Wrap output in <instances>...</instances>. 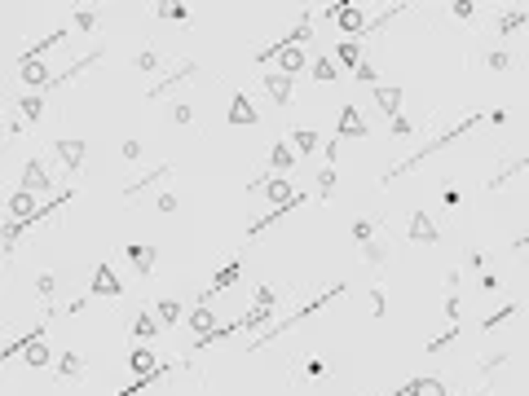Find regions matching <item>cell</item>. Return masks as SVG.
<instances>
[{
  "instance_id": "9a60e30c",
  "label": "cell",
  "mask_w": 529,
  "mask_h": 396,
  "mask_svg": "<svg viewBox=\"0 0 529 396\" xmlns=\"http://www.w3.org/2000/svg\"><path fill=\"white\" fill-rule=\"evenodd\" d=\"M269 172H273V176H278V172H291V150H287L283 141L269 150Z\"/></svg>"
},
{
  "instance_id": "5bb4252c",
  "label": "cell",
  "mask_w": 529,
  "mask_h": 396,
  "mask_svg": "<svg viewBox=\"0 0 529 396\" xmlns=\"http://www.w3.org/2000/svg\"><path fill=\"white\" fill-rule=\"evenodd\" d=\"M336 58H340L348 71H358V66H362V62H358V58H362V44H358V40H344V44L336 49Z\"/></svg>"
},
{
  "instance_id": "8992f818",
  "label": "cell",
  "mask_w": 529,
  "mask_h": 396,
  "mask_svg": "<svg viewBox=\"0 0 529 396\" xmlns=\"http://www.w3.org/2000/svg\"><path fill=\"white\" fill-rule=\"evenodd\" d=\"M22 190H27V194H44V190H49V176H44V163H40V158H31V163H27Z\"/></svg>"
},
{
  "instance_id": "9c48e42d",
  "label": "cell",
  "mask_w": 529,
  "mask_h": 396,
  "mask_svg": "<svg viewBox=\"0 0 529 396\" xmlns=\"http://www.w3.org/2000/svg\"><path fill=\"white\" fill-rule=\"evenodd\" d=\"M375 106H380L384 115H397V106H401V88H397V84H393V88L380 84V88H375Z\"/></svg>"
},
{
  "instance_id": "d4e9b609",
  "label": "cell",
  "mask_w": 529,
  "mask_h": 396,
  "mask_svg": "<svg viewBox=\"0 0 529 396\" xmlns=\"http://www.w3.org/2000/svg\"><path fill=\"white\" fill-rule=\"evenodd\" d=\"M155 330H159V326H155V322H150V317H146V313H141V317H137V322H133V335H137V339H150V335H155Z\"/></svg>"
},
{
  "instance_id": "f546056e",
  "label": "cell",
  "mask_w": 529,
  "mask_h": 396,
  "mask_svg": "<svg viewBox=\"0 0 529 396\" xmlns=\"http://www.w3.org/2000/svg\"><path fill=\"white\" fill-rule=\"evenodd\" d=\"M490 66L494 71H512V53H490Z\"/></svg>"
},
{
  "instance_id": "cb8c5ba5",
  "label": "cell",
  "mask_w": 529,
  "mask_h": 396,
  "mask_svg": "<svg viewBox=\"0 0 529 396\" xmlns=\"http://www.w3.org/2000/svg\"><path fill=\"white\" fill-rule=\"evenodd\" d=\"M190 322H194L198 330H208V326L216 322V313H208V304H198V308H194V317H190Z\"/></svg>"
},
{
  "instance_id": "ffe728a7",
  "label": "cell",
  "mask_w": 529,
  "mask_h": 396,
  "mask_svg": "<svg viewBox=\"0 0 529 396\" xmlns=\"http://www.w3.org/2000/svg\"><path fill=\"white\" fill-rule=\"evenodd\" d=\"M520 313V304H508V308H503V313H494V317H485V322H481V330H494V326H503V322H508V317H516Z\"/></svg>"
},
{
  "instance_id": "603a6c76",
  "label": "cell",
  "mask_w": 529,
  "mask_h": 396,
  "mask_svg": "<svg viewBox=\"0 0 529 396\" xmlns=\"http://www.w3.org/2000/svg\"><path fill=\"white\" fill-rule=\"evenodd\" d=\"M75 26H80V31H93V26H97V9H75Z\"/></svg>"
},
{
  "instance_id": "484cf974",
  "label": "cell",
  "mask_w": 529,
  "mask_h": 396,
  "mask_svg": "<svg viewBox=\"0 0 529 396\" xmlns=\"http://www.w3.org/2000/svg\"><path fill=\"white\" fill-rule=\"evenodd\" d=\"M133 370H137V375L146 379V375H155V370H150V352L141 348V352H133Z\"/></svg>"
},
{
  "instance_id": "ac0fdd59",
  "label": "cell",
  "mask_w": 529,
  "mask_h": 396,
  "mask_svg": "<svg viewBox=\"0 0 529 396\" xmlns=\"http://www.w3.org/2000/svg\"><path fill=\"white\" fill-rule=\"evenodd\" d=\"M159 322L176 326V322H181V304H176V300H159Z\"/></svg>"
},
{
  "instance_id": "6da1fadb",
  "label": "cell",
  "mask_w": 529,
  "mask_h": 396,
  "mask_svg": "<svg viewBox=\"0 0 529 396\" xmlns=\"http://www.w3.org/2000/svg\"><path fill=\"white\" fill-rule=\"evenodd\" d=\"M340 290H344V282H340V286H331V290H326V295H318V300H309V304H305V308H300V313H291V317H283V322H278V326H269V330H265V335H261L256 343H251V348H265V343H269V339H278V335H283V330H291L296 322H305V317H313V313H322L326 304H331V300L340 295Z\"/></svg>"
},
{
  "instance_id": "f1b7e54d",
  "label": "cell",
  "mask_w": 529,
  "mask_h": 396,
  "mask_svg": "<svg viewBox=\"0 0 529 396\" xmlns=\"http://www.w3.org/2000/svg\"><path fill=\"white\" fill-rule=\"evenodd\" d=\"M384 308H388V304H384V290L375 286V290H371V313H375V317H384Z\"/></svg>"
},
{
  "instance_id": "83f0119b",
  "label": "cell",
  "mask_w": 529,
  "mask_h": 396,
  "mask_svg": "<svg viewBox=\"0 0 529 396\" xmlns=\"http://www.w3.org/2000/svg\"><path fill=\"white\" fill-rule=\"evenodd\" d=\"M22 79H27V84H44V66H22ZM49 84H54V79H49Z\"/></svg>"
},
{
  "instance_id": "3957f363",
  "label": "cell",
  "mask_w": 529,
  "mask_h": 396,
  "mask_svg": "<svg viewBox=\"0 0 529 396\" xmlns=\"http://www.w3.org/2000/svg\"><path fill=\"white\" fill-rule=\"evenodd\" d=\"M336 137L340 141L344 137H366V123H362V115L353 111V106H344V111H340V132H336Z\"/></svg>"
},
{
  "instance_id": "4fadbf2b",
  "label": "cell",
  "mask_w": 529,
  "mask_h": 396,
  "mask_svg": "<svg viewBox=\"0 0 529 396\" xmlns=\"http://www.w3.org/2000/svg\"><path fill=\"white\" fill-rule=\"evenodd\" d=\"M525 22H529V9H512V14H503V18H498L494 31H498V36H512L516 26H525Z\"/></svg>"
},
{
  "instance_id": "5b68a950",
  "label": "cell",
  "mask_w": 529,
  "mask_h": 396,
  "mask_svg": "<svg viewBox=\"0 0 529 396\" xmlns=\"http://www.w3.org/2000/svg\"><path fill=\"white\" fill-rule=\"evenodd\" d=\"M265 88L273 93V101L287 106L291 101V75H278V71H265Z\"/></svg>"
},
{
  "instance_id": "30bf717a",
  "label": "cell",
  "mask_w": 529,
  "mask_h": 396,
  "mask_svg": "<svg viewBox=\"0 0 529 396\" xmlns=\"http://www.w3.org/2000/svg\"><path fill=\"white\" fill-rule=\"evenodd\" d=\"M58 154H62V163L71 172H80V158H84V141L75 137V141H58Z\"/></svg>"
},
{
  "instance_id": "4dcf8cb0",
  "label": "cell",
  "mask_w": 529,
  "mask_h": 396,
  "mask_svg": "<svg viewBox=\"0 0 529 396\" xmlns=\"http://www.w3.org/2000/svg\"><path fill=\"white\" fill-rule=\"evenodd\" d=\"M172 119H176V123H190V119H194V111H190L186 101H176V106H172Z\"/></svg>"
},
{
  "instance_id": "44dd1931",
  "label": "cell",
  "mask_w": 529,
  "mask_h": 396,
  "mask_svg": "<svg viewBox=\"0 0 529 396\" xmlns=\"http://www.w3.org/2000/svg\"><path fill=\"white\" fill-rule=\"evenodd\" d=\"M309 66H313V75H318V79H326V84H331V79L340 75V71L331 66V58H318V62H309Z\"/></svg>"
},
{
  "instance_id": "e0dca14e",
  "label": "cell",
  "mask_w": 529,
  "mask_h": 396,
  "mask_svg": "<svg viewBox=\"0 0 529 396\" xmlns=\"http://www.w3.org/2000/svg\"><path fill=\"white\" fill-rule=\"evenodd\" d=\"M129 260L137 264L141 273H150V264H155V247H150V243H141V247H129Z\"/></svg>"
},
{
  "instance_id": "7402d4cb",
  "label": "cell",
  "mask_w": 529,
  "mask_h": 396,
  "mask_svg": "<svg viewBox=\"0 0 529 396\" xmlns=\"http://www.w3.org/2000/svg\"><path fill=\"white\" fill-rule=\"evenodd\" d=\"M291 137H296V146H300V150H305V154H309V150H318V132H309V128H300V132H291Z\"/></svg>"
},
{
  "instance_id": "7a4b0ae2",
  "label": "cell",
  "mask_w": 529,
  "mask_h": 396,
  "mask_svg": "<svg viewBox=\"0 0 529 396\" xmlns=\"http://www.w3.org/2000/svg\"><path fill=\"white\" fill-rule=\"evenodd\" d=\"M190 75H198V66H194V62H181V71H172V75L163 79V84H155V88H150V101H159L163 93H172V88L181 84V79H190Z\"/></svg>"
},
{
  "instance_id": "1f68e13d",
  "label": "cell",
  "mask_w": 529,
  "mask_h": 396,
  "mask_svg": "<svg viewBox=\"0 0 529 396\" xmlns=\"http://www.w3.org/2000/svg\"><path fill=\"white\" fill-rule=\"evenodd\" d=\"M137 66H141V71H159V53H141Z\"/></svg>"
},
{
  "instance_id": "277c9868",
  "label": "cell",
  "mask_w": 529,
  "mask_h": 396,
  "mask_svg": "<svg viewBox=\"0 0 529 396\" xmlns=\"http://www.w3.org/2000/svg\"><path fill=\"white\" fill-rule=\"evenodd\" d=\"M410 243H423V247L437 243V229H433V220H428L423 211H415V216H410Z\"/></svg>"
},
{
  "instance_id": "d6986e66",
  "label": "cell",
  "mask_w": 529,
  "mask_h": 396,
  "mask_svg": "<svg viewBox=\"0 0 529 396\" xmlns=\"http://www.w3.org/2000/svg\"><path fill=\"white\" fill-rule=\"evenodd\" d=\"M18 111H22V119H40L44 115V97H22Z\"/></svg>"
},
{
  "instance_id": "52a82bcc",
  "label": "cell",
  "mask_w": 529,
  "mask_h": 396,
  "mask_svg": "<svg viewBox=\"0 0 529 396\" xmlns=\"http://www.w3.org/2000/svg\"><path fill=\"white\" fill-rule=\"evenodd\" d=\"M93 295H119V282L111 273V264H97V273H93Z\"/></svg>"
},
{
  "instance_id": "2e32d148",
  "label": "cell",
  "mask_w": 529,
  "mask_h": 396,
  "mask_svg": "<svg viewBox=\"0 0 529 396\" xmlns=\"http://www.w3.org/2000/svg\"><path fill=\"white\" fill-rule=\"evenodd\" d=\"M80 375H84V361H80V352H66V357H62V379H58V383H75Z\"/></svg>"
},
{
  "instance_id": "7c38bea8",
  "label": "cell",
  "mask_w": 529,
  "mask_h": 396,
  "mask_svg": "<svg viewBox=\"0 0 529 396\" xmlns=\"http://www.w3.org/2000/svg\"><path fill=\"white\" fill-rule=\"evenodd\" d=\"M230 123H256V111H251L247 93H234V111H230Z\"/></svg>"
},
{
  "instance_id": "d6a6232c",
  "label": "cell",
  "mask_w": 529,
  "mask_h": 396,
  "mask_svg": "<svg viewBox=\"0 0 529 396\" xmlns=\"http://www.w3.org/2000/svg\"><path fill=\"white\" fill-rule=\"evenodd\" d=\"M49 361V352L40 348V343H36V348H27V365H44Z\"/></svg>"
},
{
  "instance_id": "836d02e7",
  "label": "cell",
  "mask_w": 529,
  "mask_h": 396,
  "mask_svg": "<svg viewBox=\"0 0 529 396\" xmlns=\"http://www.w3.org/2000/svg\"><path fill=\"white\" fill-rule=\"evenodd\" d=\"M516 247H529V229H525V233H520V238H516Z\"/></svg>"
},
{
  "instance_id": "ba28073f",
  "label": "cell",
  "mask_w": 529,
  "mask_h": 396,
  "mask_svg": "<svg viewBox=\"0 0 529 396\" xmlns=\"http://www.w3.org/2000/svg\"><path fill=\"white\" fill-rule=\"evenodd\" d=\"M97 58H102V49H93L89 58H80V62H71V71H62V75H54V88H62V84H71V79H80L84 75V66H93Z\"/></svg>"
},
{
  "instance_id": "4316f807",
  "label": "cell",
  "mask_w": 529,
  "mask_h": 396,
  "mask_svg": "<svg viewBox=\"0 0 529 396\" xmlns=\"http://www.w3.org/2000/svg\"><path fill=\"white\" fill-rule=\"evenodd\" d=\"M415 396H445V387L437 383V379H419V392Z\"/></svg>"
},
{
  "instance_id": "8fae6325",
  "label": "cell",
  "mask_w": 529,
  "mask_h": 396,
  "mask_svg": "<svg viewBox=\"0 0 529 396\" xmlns=\"http://www.w3.org/2000/svg\"><path fill=\"white\" fill-rule=\"evenodd\" d=\"M265 190H269V203H278V207H287V203L296 198V194H291V185H287V176H269Z\"/></svg>"
}]
</instances>
